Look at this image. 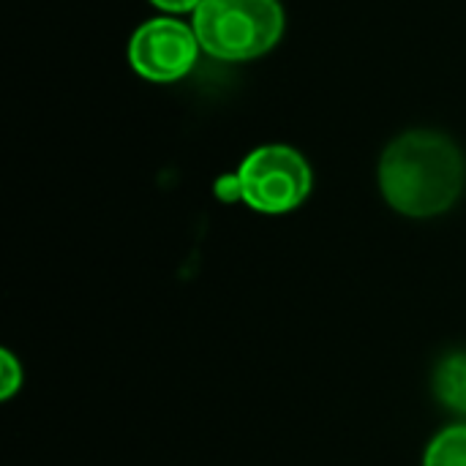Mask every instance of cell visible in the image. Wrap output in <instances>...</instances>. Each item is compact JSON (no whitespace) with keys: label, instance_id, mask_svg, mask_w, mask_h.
Instances as JSON below:
<instances>
[{"label":"cell","instance_id":"cell-1","mask_svg":"<svg viewBox=\"0 0 466 466\" xmlns=\"http://www.w3.org/2000/svg\"><path fill=\"white\" fill-rule=\"evenodd\" d=\"M466 180L459 145L429 128L407 131L380 161V188L388 205L412 218H431L456 205Z\"/></svg>","mask_w":466,"mask_h":466},{"label":"cell","instance_id":"cell-2","mask_svg":"<svg viewBox=\"0 0 466 466\" xmlns=\"http://www.w3.org/2000/svg\"><path fill=\"white\" fill-rule=\"evenodd\" d=\"M191 27L208 55L246 63L281 41L284 8L279 0H202Z\"/></svg>","mask_w":466,"mask_h":466},{"label":"cell","instance_id":"cell-3","mask_svg":"<svg viewBox=\"0 0 466 466\" xmlns=\"http://www.w3.org/2000/svg\"><path fill=\"white\" fill-rule=\"evenodd\" d=\"M224 197H240L248 208L270 216L289 213L311 194L309 161L287 145H265L246 156L235 177L216 186Z\"/></svg>","mask_w":466,"mask_h":466},{"label":"cell","instance_id":"cell-4","mask_svg":"<svg viewBox=\"0 0 466 466\" xmlns=\"http://www.w3.org/2000/svg\"><path fill=\"white\" fill-rule=\"evenodd\" d=\"M199 49L194 27L172 16H158L137 27L131 35L128 63L150 82H177L194 68Z\"/></svg>","mask_w":466,"mask_h":466},{"label":"cell","instance_id":"cell-5","mask_svg":"<svg viewBox=\"0 0 466 466\" xmlns=\"http://www.w3.org/2000/svg\"><path fill=\"white\" fill-rule=\"evenodd\" d=\"M434 390H437V399L448 410H453L459 415H466V352L448 355L437 366Z\"/></svg>","mask_w":466,"mask_h":466},{"label":"cell","instance_id":"cell-6","mask_svg":"<svg viewBox=\"0 0 466 466\" xmlns=\"http://www.w3.org/2000/svg\"><path fill=\"white\" fill-rule=\"evenodd\" d=\"M423 466H466V426L445 429L426 451Z\"/></svg>","mask_w":466,"mask_h":466},{"label":"cell","instance_id":"cell-7","mask_svg":"<svg viewBox=\"0 0 466 466\" xmlns=\"http://www.w3.org/2000/svg\"><path fill=\"white\" fill-rule=\"evenodd\" d=\"M19 385H22V369L14 360V355L3 352V388H0L3 399H11Z\"/></svg>","mask_w":466,"mask_h":466},{"label":"cell","instance_id":"cell-8","mask_svg":"<svg viewBox=\"0 0 466 466\" xmlns=\"http://www.w3.org/2000/svg\"><path fill=\"white\" fill-rule=\"evenodd\" d=\"M153 5H158V8H164V11H175V14H180V11H194L202 0H150Z\"/></svg>","mask_w":466,"mask_h":466}]
</instances>
